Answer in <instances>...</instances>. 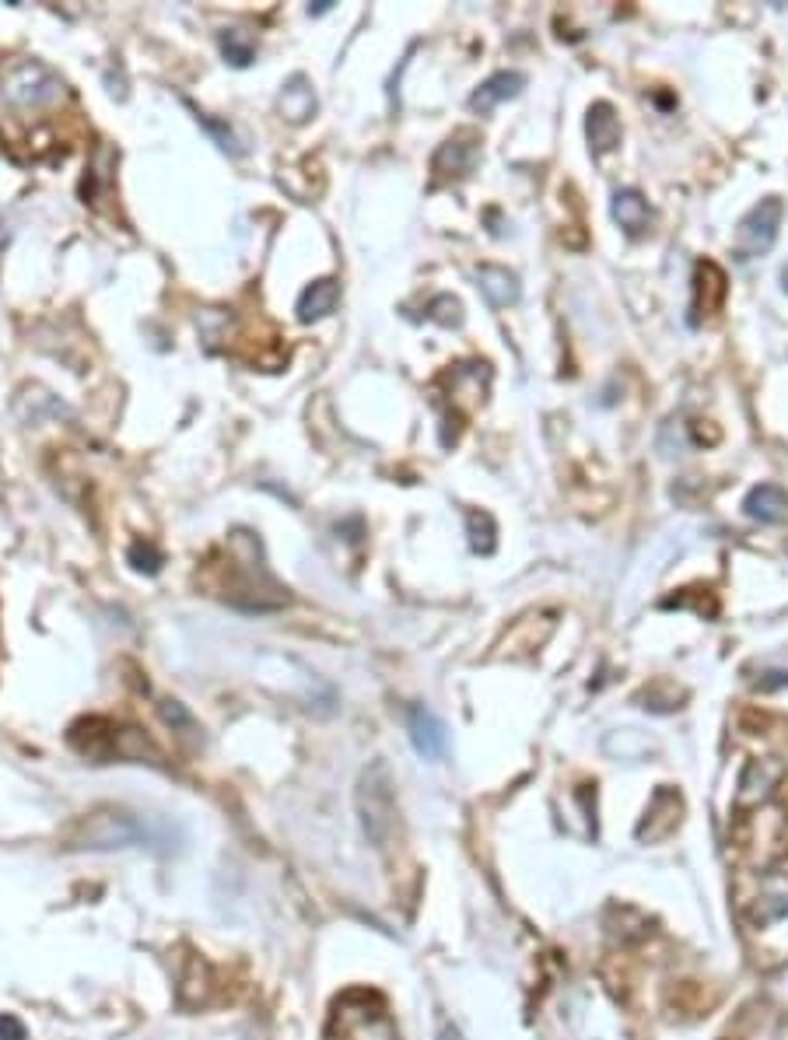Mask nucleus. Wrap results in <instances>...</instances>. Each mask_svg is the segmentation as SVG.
<instances>
[{
	"label": "nucleus",
	"mask_w": 788,
	"mask_h": 1040,
	"mask_svg": "<svg viewBox=\"0 0 788 1040\" xmlns=\"http://www.w3.org/2000/svg\"><path fill=\"white\" fill-rule=\"evenodd\" d=\"M176 830L169 823L144 820L137 813H95L74 830L78 848H130V844H172Z\"/></svg>",
	"instance_id": "obj_1"
},
{
	"label": "nucleus",
	"mask_w": 788,
	"mask_h": 1040,
	"mask_svg": "<svg viewBox=\"0 0 788 1040\" xmlns=\"http://www.w3.org/2000/svg\"><path fill=\"white\" fill-rule=\"evenodd\" d=\"M0 95H4L8 106L36 113V109H50L57 106V102H64L67 85L57 71H50V67L39 64V60H18L15 67L4 71Z\"/></svg>",
	"instance_id": "obj_2"
},
{
	"label": "nucleus",
	"mask_w": 788,
	"mask_h": 1040,
	"mask_svg": "<svg viewBox=\"0 0 788 1040\" xmlns=\"http://www.w3.org/2000/svg\"><path fill=\"white\" fill-rule=\"evenodd\" d=\"M358 806H361V823H365V834L375 844H386L389 830H393V781H389L386 764H372L361 774L358 788Z\"/></svg>",
	"instance_id": "obj_3"
},
{
	"label": "nucleus",
	"mask_w": 788,
	"mask_h": 1040,
	"mask_svg": "<svg viewBox=\"0 0 788 1040\" xmlns=\"http://www.w3.org/2000/svg\"><path fill=\"white\" fill-rule=\"evenodd\" d=\"M781 218H785V204H781L778 197L760 200L736 228V242H732V246H736L739 260H757V256H764L767 249L774 246V239H778Z\"/></svg>",
	"instance_id": "obj_4"
},
{
	"label": "nucleus",
	"mask_w": 788,
	"mask_h": 1040,
	"mask_svg": "<svg viewBox=\"0 0 788 1040\" xmlns=\"http://www.w3.org/2000/svg\"><path fill=\"white\" fill-rule=\"evenodd\" d=\"M480 158V137L463 130V134L449 137L442 148L431 158V172H435V183H449V179H463L473 172Z\"/></svg>",
	"instance_id": "obj_5"
},
{
	"label": "nucleus",
	"mask_w": 788,
	"mask_h": 1040,
	"mask_svg": "<svg viewBox=\"0 0 788 1040\" xmlns=\"http://www.w3.org/2000/svg\"><path fill=\"white\" fill-rule=\"evenodd\" d=\"M333 1040H396V1033L386 1012L351 1009V1002H344L333 1016Z\"/></svg>",
	"instance_id": "obj_6"
},
{
	"label": "nucleus",
	"mask_w": 788,
	"mask_h": 1040,
	"mask_svg": "<svg viewBox=\"0 0 788 1040\" xmlns=\"http://www.w3.org/2000/svg\"><path fill=\"white\" fill-rule=\"evenodd\" d=\"M725 291H729V288H725L722 267H718V263H711V260L697 263V270H694V305H690V312H694V316H690V323L697 326L701 319L715 316V312L722 309V302H725Z\"/></svg>",
	"instance_id": "obj_7"
},
{
	"label": "nucleus",
	"mask_w": 788,
	"mask_h": 1040,
	"mask_svg": "<svg viewBox=\"0 0 788 1040\" xmlns=\"http://www.w3.org/2000/svg\"><path fill=\"white\" fill-rule=\"evenodd\" d=\"M410 739H414L417 753L428 760H442L445 750H449V732H445V722L428 708H410Z\"/></svg>",
	"instance_id": "obj_8"
},
{
	"label": "nucleus",
	"mask_w": 788,
	"mask_h": 1040,
	"mask_svg": "<svg viewBox=\"0 0 788 1040\" xmlns=\"http://www.w3.org/2000/svg\"><path fill=\"white\" fill-rule=\"evenodd\" d=\"M585 134H589L592 155H610V151H617L620 137H624L617 109H613L610 102H596V106L589 109V116H585Z\"/></svg>",
	"instance_id": "obj_9"
},
{
	"label": "nucleus",
	"mask_w": 788,
	"mask_h": 1040,
	"mask_svg": "<svg viewBox=\"0 0 788 1040\" xmlns=\"http://www.w3.org/2000/svg\"><path fill=\"white\" fill-rule=\"evenodd\" d=\"M743 512L746 519L753 522H764V526H781L788 522V491L778 484H760L746 494L743 501Z\"/></svg>",
	"instance_id": "obj_10"
},
{
	"label": "nucleus",
	"mask_w": 788,
	"mask_h": 1040,
	"mask_svg": "<svg viewBox=\"0 0 788 1040\" xmlns=\"http://www.w3.org/2000/svg\"><path fill=\"white\" fill-rule=\"evenodd\" d=\"M522 88H526V74H522V71H498L470 95V109L484 116V113H491L494 106H501V102L515 99Z\"/></svg>",
	"instance_id": "obj_11"
},
{
	"label": "nucleus",
	"mask_w": 788,
	"mask_h": 1040,
	"mask_svg": "<svg viewBox=\"0 0 788 1040\" xmlns=\"http://www.w3.org/2000/svg\"><path fill=\"white\" fill-rule=\"evenodd\" d=\"M613 221H617L631 239H638V235H645L648 228H652L655 214L638 190H617L613 193Z\"/></svg>",
	"instance_id": "obj_12"
},
{
	"label": "nucleus",
	"mask_w": 788,
	"mask_h": 1040,
	"mask_svg": "<svg viewBox=\"0 0 788 1040\" xmlns=\"http://www.w3.org/2000/svg\"><path fill=\"white\" fill-rule=\"evenodd\" d=\"M477 284H480V291H484V298L494 305V309H508V305H515V302H519V295H522L519 277H515L512 270H505V267H491V263L477 267Z\"/></svg>",
	"instance_id": "obj_13"
},
{
	"label": "nucleus",
	"mask_w": 788,
	"mask_h": 1040,
	"mask_svg": "<svg viewBox=\"0 0 788 1040\" xmlns=\"http://www.w3.org/2000/svg\"><path fill=\"white\" fill-rule=\"evenodd\" d=\"M340 302V281H333V277H323V281L309 284V288L302 291V298H298L295 312L302 323H316V319H326L333 309H337Z\"/></svg>",
	"instance_id": "obj_14"
},
{
	"label": "nucleus",
	"mask_w": 788,
	"mask_h": 1040,
	"mask_svg": "<svg viewBox=\"0 0 788 1040\" xmlns=\"http://www.w3.org/2000/svg\"><path fill=\"white\" fill-rule=\"evenodd\" d=\"M281 113H284V120H291V123H305V120H312V113H316V92H312V85L302 78V74H295V78L284 85Z\"/></svg>",
	"instance_id": "obj_15"
},
{
	"label": "nucleus",
	"mask_w": 788,
	"mask_h": 1040,
	"mask_svg": "<svg viewBox=\"0 0 788 1040\" xmlns=\"http://www.w3.org/2000/svg\"><path fill=\"white\" fill-rule=\"evenodd\" d=\"M466 536H470V547L477 550V554H494V547H498V526H494L491 515L480 512V508L466 512Z\"/></svg>",
	"instance_id": "obj_16"
},
{
	"label": "nucleus",
	"mask_w": 788,
	"mask_h": 1040,
	"mask_svg": "<svg viewBox=\"0 0 788 1040\" xmlns=\"http://www.w3.org/2000/svg\"><path fill=\"white\" fill-rule=\"evenodd\" d=\"M428 316L435 319L438 326H463V302L452 295H438V298H431Z\"/></svg>",
	"instance_id": "obj_17"
},
{
	"label": "nucleus",
	"mask_w": 788,
	"mask_h": 1040,
	"mask_svg": "<svg viewBox=\"0 0 788 1040\" xmlns=\"http://www.w3.org/2000/svg\"><path fill=\"white\" fill-rule=\"evenodd\" d=\"M221 46H225V57L232 60L235 67H246L249 60H253V43H249L242 32H235V29L225 32V36H221Z\"/></svg>",
	"instance_id": "obj_18"
},
{
	"label": "nucleus",
	"mask_w": 788,
	"mask_h": 1040,
	"mask_svg": "<svg viewBox=\"0 0 788 1040\" xmlns=\"http://www.w3.org/2000/svg\"><path fill=\"white\" fill-rule=\"evenodd\" d=\"M130 564H134L137 571L155 575V571L162 568V554H158L151 543H134V547H130Z\"/></svg>",
	"instance_id": "obj_19"
},
{
	"label": "nucleus",
	"mask_w": 788,
	"mask_h": 1040,
	"mask_svg": "<svg viewBox=\"0 0 788 1040\" xmlns=\"http://www.w3.org/2000/svg\"><path fill=\"white\" fill-rule=\"evenodd\" d=\"M0 1040H25V1026L15 1016H0Z\"/></svg>",
	"instance_id": "obj_20"
}]
</instances>
